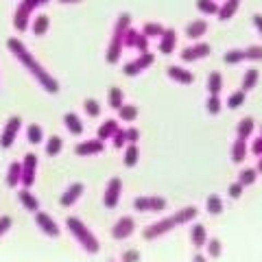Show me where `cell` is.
<instances>
[{
    "instance_id": "obj_1",
    "label": "cell",
    "mask_w": 262,
    "mask_h": 262,
    "mask_svg": "<svg viewBox=\"0 0 262 262\" xmlns=\"http://www.w3.org/2000/svg\"><path fill=\"white\" fill-rule=\"evenodd\" d=\"M7 48L18 57V61L27 68L33 77L37 79V83L42 85L46 92H51V94H55L57 90H59V83H57V79H53V75L48 70H44V66L39 63L35 57H33L31 53H29V48H27V44H22L18 37H9L7 39Z\"/></svg>"
},
{
    "instance_id": "obj_2",
    "label": "cell",
    "mask_w": 262,
    "mask_h": 262,
    "mask_svg": "<svg viewBox=\"0 0 262 262\" xmlns=\"http://www.w3.org/2000/svg\"><path fill=\"white\" fill-rule=\"evenodd\" d=\"M66 227L70 229V234L75 236L77 243L88 253H98V249H101V243H98V238L92 234V229H90L79 216H68V219H66Z\"/></svg>"
},
{
    "instance_id": "obj_3",
    "label": "cell",
    "mask_w": 262,
    "mask_h": 262,
    "mask_svg": "<svg viewBox=\"0 0 262 262\" xmlns=\"http://www.w3.org/2000/svg\"><path fill=\"white\" fill-rule=\"evenodd\" d=\"M131 27V18L129 13H120L116 24H114V33H112V39H110V46H107V61L110 63H116L122 55V37H125V31Z\"/></svg>"
},
{
    "instance_id": "obj_4",
    "label": "cell",
    "mask_w": 262,
    "mask_h": 262,
    "mask_svg": "<svg viewBox=\"0 0 262 262\" xmlns=\"http://www.w3.org/2000/svg\"><path fill=\"white\" fill-rule=\"evenodd\" d=\"M37 0H22L15 9V15H13V27L18 33H24L29 27V20H31V13L37 9Z\"/></svg>"
},
{
    "instance_id": "obj_5",
    "label": "cell",
    "mask_w": 262,
    "mask_h": 262,
    "mask_svg": "<svg viewBox=\"0 0 262 262\" xmlns=\"http://www.w3.org/2000/svg\"><path fill=\"white\" fill-rule=\"evenodd\" d=\"M22 164V175H20V186L22 188H29L35 184V173H37V155L35 153H27L24 160L20 162Z\"/></svg>"
},
{
    "instance_id": "obj_6",
    "label": "cell",
    "mask_w": 262,
    "mask_h": 262,
    "mask_svg": "<svg viewBox=\"0 0 262 262\" xmlns=\"http://www.w3.org/2000/svg\"><path fill=\"white\" fill-rule=\"evenodd\" d=\"M175 225H177V223H175V219H173V216L160 219V221H155V223L146 225V227L142 229V236H144V241H155V238H160V236L168 234Z\"/></svg>"
},
{
    "instance_id": "obj_7",
    "label": "cell",
    "mask_w": 262,
    "mask_h": 262,
    "mask_svg": "<svg viewBox=\"0 0 262 262\" xmlns=\"http://www.w3.org/2000/svg\"><path fill=\"white\" fill-rule=\"evenodd\" d=\"M20 129H22L20 116H11L9 120L5 122L3 134H0V146H3V149H9V146L13 144V140H15V136H18Z\"/></svg>"
},
{
    "instance_id": "obj_8",
    "label": "cell",
    "mask_w": 262,
    "mask_h": 262,
    "mask_svg": "<svg viewBox=\"0 0 262 262\" xmlns=\"http://www.w3.org/2000/svg\"><path fill=\"white\" fill-rule=\"evenodd\" d=\"M120 192H122V182L120 177H112L107 182V188H105V194H103V203L107 210H114L120 201Z\"/></svg>"
},
{
    "instance_id": "obj_9",
    "label": "cell",
    "mask_w": 262,
    "mask_h": 262,
    "mask_svg": "<svg viewBox=\"0 0 262 262\" xmlns=\"http://www.w3.org/2000/svg\"><path fill=\"white\" fill-rule=\"evenodd\" d=\"M134 229H136V221L131 216H120L112 227V236L116 241H125V238H129V236L134 234Z\"/></svg>"
},
{
    "instance_id": "obj_10",
    "label": "cell",
    "mask_w": 262,
    "mask_h": 262,
    "mask_svg": "<svg viewBox=\"0 0 262 262\" xmlns=\"http://www.w3.org/2000/svg\"><path fill=\"white\" fill-rule=\"evenodd\" d=\"M35 223L39 227V232H44V236H48V238L59 236V225H57L55 219H51L46 212H35Z\"/></svg>"
},
{
    "instance_id": "obj_11",
    "label": "cell",
    "mask_w": 262,
    "mask_h": 262,
    "mask_svg": "<svg viewBox=\"0 0 262 262\" xmlns=\"http://www.w3.org/2000/svg\"><path fill=\"white\" fill-rule=\"evenodd\" d=\"M83 190H85V186L81 184V182H77V184H70V186L63 190L61 199H59L61 208H70V206H75V203L81 199V194H83Z\"/></svg>"
},
{
    "instance_id": "obj_12",
    "label": "cell",
    "mask_w": 262,
    "mask_h": 262,
    "mask_svg": "<svg viewBox=\"0 0 262 262\" xmlns=\"http://www.w3.org/2000/svg\"><path fill=\"white\" fill-rule=\"evenodd\" d=\"M105 149V144L98 140V138H92V140H85V142H81L75 146V153L81 155V158H90V155H98V153H103Z\"/></svg>"
},
{
    "instance_id": "obj_13",
    "label": "cell",
    "mask_w": 262,
    "mask_h": 262,
    "mask_svg": "<svg viewBox=\"0 0 262 262\" xmlns=\"http://www.w3.org/2000/svg\"><path fill=\"white\" fill-rule=\"evenodd\" d=\"M210 44H192V46H188L182 51V61H196V59H201V57H208L210 55Z\"/></svg>"
},
{
    "instance_id": "obj_14",
    "label": "cell",
    "mask_w": 262,
    "mask_h": 262,
    "mask_svg": "<svg viewBox=\"0 0 262 262\" xmlns=\"http://www.w3.org/2000/svg\"><path fill=\"white\" fill-rule=\"evenodd\" d=\"M175 44H177V33H175V29H164V33L160 35V53L170 55V53L175 51Z\"/></svg>"
},
{
    "instance_id": "obj_15",
    "label": "cell",
    "mask_w": 262,
    "mask_h": 262,
    "mask_svg": "<svg viewBox=\"0 0 262 262\" xmlns=\"http://www.w3.org/2000/svg\"><path fill=\"white\" fill-rule=\"evenodd\" d=\"M168 79H173V81H177V83H182V85H190L194 81L192 72L182 68V66H170L168 68Z\"/></svg>"
},
{
    "instance_id": "obj_16",
    "label": "cell",
    "mask_w": 262,
    "mask_h": 262,
    "mask_svg": "<svg viewBox=\"0 0 262 262\" xmlns=\"http://www.w3.org/2000/svg\"><path fill=\"white\" fill-rule=\"evenodd\" d=\"M18 199L22 203V208H27L29 212H39V201L35 199V194H31V190H27V188H22V190L18 192Z\"/></svg>"
},
{
    "instance_id": "obj_17",
    "label": "cell",
    "mask_w": 262,
    "mask_h": 262,
    "mask_svg": "<svg viewBox=\"0 0 262 262\" xmlns=\"http://www.w3.org/2000/svg\"><path fill=\"white\" fill-rule=\"evenodd\" d=\"M208 31V22L206 20H194L186 27V37L188 39H201V35Z\"/></svg>"
},
{
    "instance_id": "obj_18",
    "label": "cell",
    "mask_w": 262,
    "mask_h": 262,
    "mask_svg": "<svg viewBox=\"0 0 262 262\" xmlns=\"http://www.w3.org/2000/svg\"><path fill=\"white\" fill-rule=\"evenodd\" d=\"M190 243L194 245L196 249H201L203 245L208 243V232H206V227H203L201 223L192 225V229H190Z\"/></svg>"
},
{
    "instance_id": "obj_19",
    "label": "cell",
    "mask_w": 262,
    "mask_h": 262,
    "mask_svg": "<svg viewBox=\"0 0 262 262\" xmlns=\"http://www.w3.org/2000/svg\"><path fill=\"white\" fill-rule=\"evenodd\" d=\"M63 125H66V129H68L72 136L83 134V122H81L77 114H72V112H68V114L63 116Z\"/></svg>"
},
{
    "instance_id": "obj_20",
    "label": "cell",
    "mask_w": 262,
    "mask_h": 262,
    "mask_svg": "<svg viewBox=\"0 0 262 262\" xmlns=\"http://www.w3.org/2000/svg\"><path fill=\"white\" fill-rule=\"evenodd\" d=\"M120 127H118V120H114V118H110V120H105L101 127H98V140H110V138L116 134Z\"/></svg>"
},
{
    "instance_id": "obj_21",
    "label": "cell",
    "mask_w": 262,
    "mask_h": 262,
    "mask_svg": "<svg viewBox=\"0 0 262 262\" xmlns=\"http://www.w3.org/2000/svg\"><path fill=\"white\" fill-rule=\"evenodd\" d=\"M20 175H22V164L20 162H11L9 164V170H7V186L15 188L20 184Z\"/></svg>"
},
{
    "instance_id": "obj_22",
    "label": "cell",
    "mask_w": 262,
    "mask_h": 262,
    "mask_svg": "<svg viewBox=\"0 0 262 262\" xmlns=\"http://www.w3.org/2000/svg\"><path fill=\"white\" fill-rule=\"evenodd\" d=\"M173 219H175V223H177V225L190 223L192 219H196V208H194V206H186V208H182L179 212H175Z\"/></svg>"
},
{
    "instance_id": "obj_23",
    "label": "cell",
    "mask_w": 262,
    "mask_h": 262,
    "mask_svg": "<svg viewBox=\"0 0 262 262\" xmlns=\"http://www.w3.org/2000/svg\"><path fill=\"white\" fill-rule=\"evenodd\" d=\"M138 160H140V149H138V144H129L125 149V158H122V162H125L127 168H134Z\"/></svg>"
},
{
    "instance_id": "obj_24",
    "label": "cell",
    "mask_w": 262,
    "mask_h": 262,
    "mask_svg": "<svg viewBox=\"0 0 262 262\" xmlns=\"http://www.w3.org/2000/svg\"><path fill=\"white\" fill-rule=\"evenodd\" d=\"M245 158H247V142H245V140H238V138H236V142L232 144V162L241 164Z\"/></svg>"
},
{
    "instance_id": "obj_25",
    "label": "cell",
    "mask_w": 262,
    "mask_h": 262,
    "mask_svg": "<svg viewBox=\"0 0 262 262\" xmlns=\"http://www.w3.org/2000/svg\"><path fill=\"white\" fill-rule=\"evenodd\" d=\"M61 149H63V140H61L59 136H51V138L46 140V146H44L46 155L55 158V155H59V153H61Z\"/></svg>"
},
{
    "instance_id": "obj_26",
    "label": "cell",
    "mask_w": 262,
    "mask_h": 262,
    "mask_svg": "<svg viewBox=\"0 0 262 262\" xmlns=\"http://www.w3.org/2000/svg\"><path fill=\"white\" fill-rule=\"evenodd\" d=\"M206 210H208V214L219 216L221 212H223V199H221L219 194H210L206 201Z\"/></svg>"
},
{
    "instance_id": "obj_27",
    "label": "cell",
    "mask_w": 262,
    "mask_h": 262,
    "mask_svg": "<svg viewBox=\"0 0 262 262\" xmlns=\"http://www.w3.org/2000/svg\"><path fill=\"white\" fill-rule=\"evenodd\" d=\"M238 5H241V0H227L223 7H219V13H216L219 20H229L236 13V9H238Z\"/></svg>"
},
{
    "instance_id": "obj_28",
    "label": "cell",
    "mask_w": 262,
    "mask_h": 262,
    "mask_svg": "<svg viewBox=\"0 0 262 262\" xmlns=\"http://www.w3.org/2000/svg\"><path fill=\"white\" fill-rule=\"evenodd\" d=\"M221 88H223V77H221V72H210L208 77V90H210V96H219Z\"/></svg>"
},
{
    "instance_id": "obj_29",
    "label": "cell",
    "mask_w": 262,
    "mask_h": 262,
    "mask_svg": "<svg viewBox=\"0 0 262 262\" xmlns=\"http://www.w3.org/2000/svg\"><path fill=\"white\" fill-rule=\"evenodd\" d=\"M251 134H253V118H243L238 122V127H236V136H238V140H247Z\"/></svg>"
},
{
    "instance_id": "obj_30",
    "label": "cell",
    "mask_w": 262,
    "mask_h": 262,
    "mask_svg": "<svg viewBox=\"0 0 262 262\" xmlns=\"http://www.w3.org/2000/svg\"><path fill=\"white\" fill-rule=\"evenodd\" d=\"M27 140H29L31 144H39V142H42V140H44L42 127L35 125V122H33V125H29V127H27Z\"/></svg>"
},
{
    "instance_id": "obj_31",
    "label": "cell",
    "mask_w": 262,
    "mask_h": 262,
    "mask_svg": "<svg viewBox=\"0 0 262 262\" xmlns=\"http://www.w3.org/2000/svg\"><path fill=\"white\" fill-rule=\"evenodd\" d=\"M256 179H258V173H256V168H243L241 173H238V184L245 188V186H251V184H256Z\"/></svg>"
},
{
    "instance_id": "obj_32",
    "label": "cell",
    "mask_w": 262,
    "mask_h": 262,
    "mask_svg": "<svg viewBox=\"0 0 262 262\" xmlns=\"http://www.w3.org/2000/svg\"><path fill=\"white\" fill-rule=\"evenodd\" d=\"M48 24H51V20H48V15H37V18L35 20H33V33H35V35L39 37V35H44V33L48 31Z\"/></svg>"
},
{
    "instance_id": "obj_33",
    "label": "cell",
    "mask_w": 262,
    "mask_h": 262,
    "mask_svg": "<svg viewBox=\"0 0 262 262\" xmlns=\"http://www.w3.org/2000/svg\"><path fill=\"white\" fill-rule=\"evenodd\" d=\"M258 83V70L256 68H249L247 72H245V79H243V90L241 92H249V90H253V85Z\"/></svg>"
},
{
    "instance_id": "obj_34",
    "label": "cell",
    "mask_w": 262,
    "mask_h": 262,
    "mask_svg": "<svg viewBox=\"0 0 262 262\" xmlns=\"http://www.w3.org/2000/svg\"><path fill=\"white\" fill-rule=\"evenodd\" d=\"M110 105H112V110H120L122 105H125V94H122L120 88L110 90Z\"/></svg>"
},
{
    "instance_id": "obj_35",
    "label": "cell",
    "mask_w": 262,
    "mask_h": 262,
    "mask_svg": "<svg viewBox=\"0 0 262 262\" xmlns=\"http://www.w3.org/2000/svg\"><path fill=\"white\" fill-rule=\"evenodd\" d=\"M196 9L206 15H214V13H219V5L214 0H196Z\"/></svg>"
},
{
    "instance_id": "obj_36",
    "label": "cell",
    "mask_w": 262,
    "mask_h": 262,
    "mask_svg": "<svg viewBox=\"0 0 262 262\" xmlns=\"http://www.w3.org/2000/svg\"><path fill=\"white\" fill-rule=\"evenodd\" d=\"M162 33H164V27H162V24H158V22H146V24H144V33H142V35L149 39V37H160Z\"/></svg>"
},
{
    "instance_id": "obj_37",
    "label": "cell",
    "mask_w": 262,
    "mask_h": 262,
    "mask_svg": "<svg viewBox=\"0 0 262 262\" xmlns=\"http://www.w3.org/2000/svg\"><path fill=\"white\" fill-rule=\"evenodd\" d=\"M223 59H225V63H232V66L241 63V61H245V51H243V48H232V51L225 53Z\"/></svg>"
},
{
    "instance_id": "obj_38",
    "label": "cell",
    "mask_w": 262,
    "mask_h": 262,
    "mask_svg": "<svg viewBox=\"0 0 262 262\" xmlns=\"http://www.w3.org/2000/svg\"><path fill=\"white\" fill-rule=\"evenodd\" d=\"M155 61V55L153 53H140V57H138V59H134V63H136V68L138 70H144V68H149V66Z\"/></svg>"
},
{
    "instance_id": "obj_39",
    "label": "cell",
    "mask_w": 262,
    "mask_h": 262,
    "mask_svg": "<svg viewBox=\"0 0 262 262\" xmlns=\"http://www.w3.org/2000/svg\"><path fill=\"white\" fill-rule=\"evenodd\" d=\"M118 114H120V120L131 122V120H136V116H138V107L136 105H122V107L118 110Z\"/></svg>"
},
{
    "instance_id": "obj_40",
    "label": "cell",
    "mask_w": 262,
    "mask_h": 262,
    "mask_svg": "<svg viewBox=\"0 0 262 262\" xmlns=\"http://www.w3.org/2000/svg\"><path fill=\"white\" fill-rule=\"evenodd\" d=\"M208 256L212 258H219L221 253H223V243H221L219 238H208Z\"/></svg>"
},
{
    "instance_id": "obj_41",
    "label": "cell",
    "mask_w": 262,
    "mask_h": 262,
    "mask_svg": "<svg viewBox=\"0 0 262 262\" xmlns=\"http://www.w3.org/2000/svg\"><path fill=\"white\" fill-rule=\"evenodd\" d=\"M168 201L164 199V196H149V212H162L166 210Z\"/></svg>"
},
{
    "instance_id": "obj_42",
    "label": "cell",
    "mask_w": 262,
    "mask_h": 262,
    "mask_svg": "<svg viewBox=\"0 0 262 262\" xmlns=\"http://www.w3.org/2000/svg\"><path fill=\"white\" fill-rule=\"evenodd\" d=\"M245 103V92H234V94H229V98H227V107L229 110H236V107H241V105Z\"/></svg>"
},
{
    "instance_id": "obj_43",
    "label": "cell",
    "mask_w": 262,
    "mask_h": 262,
    "mask_svg": "<svg viewBox=\"0 0 262 262\" xmlns=\"http://www.w3.org/2000/svg\"><path fill=\"white\" fill-rule=\"evenodd\" d=\"M245 59L249 61H262V46H249L247 51H245Z\"/></svg>"
},
{
    "instance_id": "obj_44",
    "label": "cell",
    "mask_w": 262,
    "mask_h": 262,
    "mask_svg": "<svg viewBox=\"0 0 262 262\" xmlns=\"http://www.w3.org/2000/svg\"><path fill=\"white\" fill-rule=\"evenodd\" d=\"M83 110L88 116H98V114H101V105H98V101H94V98H88L83 103Z\"/></svg>"
},
{
    "instance_id": "obj_45",
    "label": "cell",
    "mask_w": 262,
    "mask_h": 262,
    "mask_svg": "<svg viewBox=\"0 0 262 262\" xmlns=\"http://www.w3.org/2000/svg\"><path fill=\"white\" fill-rule=\"evenodd\" d=\"M138 35H140V33L138 31H134V29H127L125 31V37H122V46H129V48H136V39H138Z\"/></svg>"
},
{
    "instance_id": "obj_46",
    "label": "cell",
    "mask_w": 262,
    "mask_h": 262,
    "mask_svg": "<svg viewBox=\"0 0 262 262\" xmlns=\"http://www.w3.org/2000/svg\"><path fill=\"white\" fill-rule=\"evenodd\" d=\"M206 110H208V114H212V116L221 114V98L219 96H210L208 103H206Z\"/></svg>"
},
{
    "instance_id": "obj_47",
    "label": "cell",
    "mask_w": 262,
    "mask_h": 262,
    "mask_svg": "<svg viewBox=\"0 0 262 262\" xmlns=\"http://www.w3.org/2000/svg\"><path fill=\"white\" fill-rule=\"evenodd\" d=\"M112 142H114V146H116V149H122V146L127 144V138H125V131L122 129H118L116 134L112 136Z\"/></svg>"
},
{
    "instance_id": "obj_48",
    "label": "cell",
    "mask_w": 262,
    "mask_h": 262,
    "mask_svg": "<svg viewBox=\"0 0 262 262\" xmlns=\"http://www.w3.org/2000/svg\"><path fill=\"white\" fill-rule=\"evenodd\" d=\"M125 138H127V142H129V144H136L138 140H140V131L134 129V127H131V129H125Z\"/></svg>"
},
{
    "instance_id": "obj_49",
    "label": "cell",
    "mask_w": 262,
    "mask_h": 262,
    "mask_svg": "<svg viewBox=\"0 0 262 262\" xmlns=\"http://www.w3.org/2000/svg\"><path fill=\"white\" fill-rule=\"evenodd\" d=\"M13 225V219L11 216H0V236H5L9 232V227Z\"/></svg>"
},
{
    "instance_id": "obj_50",
    "label": "cell",
    "mask_w": 262,
    "mask_h": 262,
    "mask_svg": "<svg viewBox=\"0 0 262 262\" xmlns=\"http://www.w3.org/2000/svg\"><path fill=\"white\" fill-rule=\"evenodd\" d=\"M122 262H140V253L136 249H127L122 253Z\"/></svg>"
},
{
    "instance_id": "obj_51",
    "label": "cell",
    "mask_w": 262,
    "mask_h": 262,
    "mask_svg": "<svg viewBox=\"0 0 262 262\" xmlns=\"http://www.w3.org/2000/svg\"><path fill=\"white\" fill-rule=\"evenodd\" d=\"M136 48H138L140 53H149V39H146L142 33H140V35H138V39H136Z\"/></svg>"
},
{
    "instance_id": "obj_52",
    "label": "cell",
    "mask_w": 262,
    "mask_h": 262,
    "mask_svg": "<svg viewBox=\"0 0 262 262\" xmlns=\"http://www.w3.org/2000/svg\"><path fill=\"white\" fill-rule=\"evenodd\" d=\"M229 196H232V199H238V196L243 194V186L238 184V182H236V184H232V186H229Z\"/></svg>"
},
{
    "instance_id": "obj_53",
    "label": "cell",
    "mask_w": 262,
    "mask_h": 262,
    "mask_svg": "<svg viewBox=\"0 0 262 262\" xmlns=\"http://www.w3.org/2000/svg\"><path fill=\"white\" fill-rule=\"evenodd\" d=\"M251 151H253V155H260L262 158V138H256V140L251 142Z\"/></svg>"
},
{
    "instance_id": "obj_54",
    "label": "cell",
    "mask_w": 262,
    "mask_h": 262,
    "mask_svg": "<svg viewBox=\"0 0 262 262\" xmlns=\"http://www.w3.org/2000/svg\"><path fill=\"white\" fill-rule=\"evenodd\" d=\"M253 27H256V29H258V33L262 35V15H260V13L253 15Z\"/></svg>"
},
{
    "instance_id": "obj_55",
    "label": "cell",
    "mask_w": 262,
    "mask_h": 262,
    "mask_svg": "<svg viewBox=\"0 0 262 262\" xmlns=\"http://www.w3.org/2000/svg\"><path fill=\"white\" fill-rule=\"evenodd\" d=\"M192 262H208V260H206V256H201V253H194V256H192Z\"/></svg>"
},
{
    "instance_id": "obj_56",
    "label": "cell",
    "mask_w": 262,
    "mask_h": 262,
    "mask_svg": "<svg viewBox=\"0 0 262 262\" xmlns=\"http://www.w3.org/2000/svg\"><path fill=\"white\" fill-rule=\"evenodd\" d=\"M59 3H63V5H75V3H81V0H59Z\"/></svg>"
},
{
    "instance_id": "obj_57",
    "label": "cell",
    "mask_w": 262,
    "mask_h": 262,
    "mask_svg": "<svg viewBox=\"0 0 262 262\" xmlns=\"http://www.w3.org/2000/svg\"><path fill=\"white\" fill-rule=\"evenodd\" d=\"M256 173H262V158H260L258 164H256Z\"/></svg>"
},
{
    "instance_id": "obj_58",
    "label": "cell",
    "mask_w": 262,
    "mask_h": 262,
    "mask_svg": "<svg viewBox=\"0 0 262 262\" xmlns=\"http://www.w3.org/2000/svg\"><path fill=\"white\" fill-rule=\"evenodd\" d=\"M48 3V0H37V5H46Z\"/></svg>"
},
{
    "instance_id": "obj_59",
    "label": "cell",
    "mask_w": 262,
    "mask_h": 262,
    "mask_svg": "<svg viewBox=\"0 0 262 262\" xmlns=\"http://www.w3.org/2000/svg\"><path fill=\"white\" fill-rule=\"evenodd\" d=\"M260 131H262V127H260ZM260 138H262V136H260Z\"/></svg>"
}]
</instances>
